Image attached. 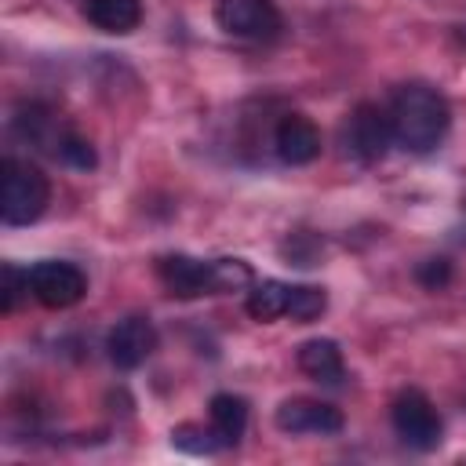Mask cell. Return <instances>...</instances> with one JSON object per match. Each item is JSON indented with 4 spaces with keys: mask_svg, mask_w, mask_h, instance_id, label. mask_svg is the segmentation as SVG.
<instances>
[{
    "mask_svg": "<svg viewBox=\"0 0 466 466\" xmlns=\"http://www.w3.org/2000/svg\"><path fill=\"white\" fill-rule=\"evenodd\" d=\"M51 182L47 175L18 157L0 160V218L7 226H29L47 211Z\"/></svg>",
    "mask_w": 466,
    "mask_h": 466,
    "instance_id": "obj_2",
    "label": "cell"
},
{
    "mask_svg": "<svg viewBox=\"0 0 466 466\" xmlns=\"http://www.w3.org/2000/svg\"><path fill=\"white\" fill-rule=\"evenodd\" d=\"M324 309H328L324 288H313V284H291L288 288V309H284V317H291L295 324H313V320H320Z\"/></svg>",
    "mask_w": 466,
    "mask_h": 466,
    "instance_id": "obj_15",
    "label": "cell"
},
{
    "mask_svg": "<svg viewBox=\"0 0 466 466\" xmlns=\"http://www.w3.org/2000/svg\"><path fill=\"white\" fill-rule=\"evenodd\" d=\"M255 284V273L244 258H215L211 262V291H244Z\"/></svg>",
    "mask_w": 466,
    "mask_h": 466,
    "instance_id": "obj_16",
    "label": "cell"
},
{
    "mask_svg": "<svg viewBox=\"0 0 466 466\" xmlns=\"http://www.w3.org/2000/svg\"><path fill=\"white\" fill-rule=\"evenodd\" d=\"M29 288H33V299L44 302L47 309H69L87 295V277L73 262L47 258L29 269Z\"/></svg>",
    "mask_w": 466,
    "mask_h": 466,
    "instance_id": "obj_5",
    "label": "cell"
},
{
    "mask_svg": "<svg viewBox=\"0 0 466 466\" xmlns=\"http://www.w3.org/2000/svg\"><path fill=\"white\" fill-rule=\"evenodd\" d=\"M390 127H393V142L400 149H408V153H433L444 142L448 127H451V106L430 84H404L393 95Z\"/></svg>",
    "mask_w": 466,
    "mask_h": 466,
    "instance_id": "obj_1",
    "label": "cell"
},
{
    "mask_svg": "<svg viewBox=\"0 0 466 466\" xmlns=\"http://www.w3.org/2000/svg\"><path fill=\"white\" fill-rule=\"evenodd\" d=\"M415 280L426 288V291H441L448 280H451V262L448 258H422L419 266H415Z\"/></svg>",
    "mask_w": 466,
    "mask_h": 466,
    "instance_id": "obj_21",
    "label": "cell"
},
{
    "mask_svg": "<svg viewBox=\"0 0 466 466\" xmlns=\"http://www.w3.org/2000/svg\"><path fill=\"white\" fill-rule=\"evenodd\" d=\"M84 15L102 33H131L142 22V0H87Z\"/></svg>",
    "mask_w": 466,
    "mask_h": 466,
    "instance_id": "obj_13",
    "label": "cell"
},
{
    "mask_svg": "<svg viewBox=\"0 0 466 466\" xmlns=\"http://www.w3.org/2000/svg\"><path fill=\"white\" fill-rule=\"evenodd\" d=\"M208 419H211L218 444L233 448V444H240V437L248 430V400L237 393H215L208 404Z\"/></svg>",
    "mask_w": 466,
    "mask_h": 466,
    "instance_id": "obj_12",
    "label": "cell"
},
{
    "mask_svg": "<svg viewBox=\"0 0 466 466\" xmlns=\"http://www.w3.org/2000/svg\"><path fill=\"white\" fill-rule=\"evenodd\" d=\"M390 422H393L397 437L415 451H433L441 444V433H444L441 415L422 390H400L393 408H390Z\"/></svg>",
    "mask_w": 466,
    "mask_h": 466,
    "instance_id": "obj_3",
    "label": "cell"
},
{
    "mask_svg": "<svg viewBox=\"0 0 466 466\" xmlns=\"http://www.w3.org/2000/svg\"><path fill=\"white\" fill-rule=\"evenodd\" d=\"M157 277L178 299L211 295V262H200L189 255H164L157 258Z\"/></svg>",
    "mask_w": 466,
    "mask_h": 466,
    "instance_id": "obj_10",
    "label": "cell"
},
{
    "mask_svg": "<svg viewBox=\"0 0 466 466\" xmlns=\"http://www.w3.org/2000/svg\"><path fill=\"white\" fill-rule=\"evenodd\" d=\"M55 157H62L69 167H76V171H91L95 164H98V157H95V146L87 142V138H80V135H73V131H66L62 138H58V149H55Z\"/></svg>",
    "mask_w": 466,
    "mask_h": 466,
    "instance_id": "obj_19",
    "label": "cell"
},
{
    "mask_svg": "<svg viewBox=\"0 0 466 466\" xmlns=\"http://www.w3.org/2000/svg\"><path fill=\"white\" fill-rule=\"evenodd\" d=\"M462 36H466V33H462Z\"/></svg>",
    "mask_w": 466,
    "mask_h": 466,
    "instance_id": "obj_23",
    "label": "cell"
},
{
    "mask_svg": "<svg viewBox=\"0 0 466 466\" xmlns=\"http://www.w3.org/2000/svg\"><path fill=\"white\" fill-rule=\"evenodd\" d=\"M295 266H317V255H320V240L309 237V233H295L284 248H280Z\"/></svg>",
    "mask_w": 466,
    "mask_h": 466,
    "instance_id": "obj_22",
    "label": "cell"
},
{
    "mask_svg": "<svg viewBox=\"0 0 466 466\" xmlns=\"http://www.w3.org/2000/svg\"><path fill=\"white\" fill-rule=\"evenodd\" d=\"M273 422L280 433H339L342 430V411L328 400H313V397H291L273 411Z\"/></svg>",
    "mask_w": 466,
    "mask_h": 466,
    "instance_id": "obj_7",
    "label": "cell"
},
{
    "mask_svg": "<svg viewBox=\"0 0 466 466\" xmlns=\"http://www.w3.org/2000/svg\"><path fill=\"white\" fill-rule=\"evenodd\" d=\"M215 25L240 40H269L280 33L273 0H215Z\"/></svg>",
    "mask_w": 466,
    "mask_h": 466,
    "instance_id": "obj_4",
    "label": "cell"
},
{
    "mask_svg": "<svg viewBox=\"0 0 466 466\" xmlns=\"http://www.w3.org/2000/svg\"><path fill=\"white\" fill-rule=\"evenodd\" d=\"M153 350H157V328L149 317H127L106 335V353L120 371L146 364V357Z\"/></svg>",
    "mask_w": 466,
    "mask_h": 466,
    "instance_id": "obj_8",
    "label": "cell"
},
{
    "mask_svg": "<svg viewBox=\"0 0 466 466\" xmlns=\"http://www.w3.org/2000/svg\"><path fill=\"white\" fill-rule=\"evenodd\" d=\"M15 131L25 138V142H47V131H51V113L36 102L29 106H18L15 113Z\"/></svg>",
    "mask_w": 466,
    "mask_h": 466,
    "instance_id": "obj_18",
    "label": "cell"
},
{
    "mask_svg": "<svg viewBox=\"0 0 466 466\" xmlns=\"http://www.w3.org/2000/svg\"><path fill=\"white\" fill-rule=\"evenodd\" d=\"M33 288H29V269H18V266H4V284H0V309L4 313H11L18 302H22V295H29Z\"/></svg>",
    "mask_w": 466,
    "mask_h": 466,
    "instance_id": "obj_20",
    "label": "cell"
},
{
    "mask_svg": "<svg viewBox=\"0 0 466 466\" xmlns=\"http://www.w3.org/2000/svg\"><path fill=\"white\" fill-rule=\"evenodd\" d=\"M244 309H248L251 320H262V324L284 317V309H288V284H280V280H258V284H251Z\"/></svg>",
    "mask_w": 466,
    "mask_h": 466,
    "instance_id": "obj_14",
    "label": "cell"
},
{
    "mask_svg": "<svg viewBox=\"0 0 466 466\" xmlns=\"http://www.w3.org/2000/svg\"><path fill=\"white\" fill-rule=\"evenodd\" d=\"M295 360H299L302 375H309L317 382H342V375H346L342 350L331 339H309V342H302L299 353H295Z\"/></svg>",
    "mask_w": 466,
    "mask_h": 466,
    "instance_id": "obj_11",
    "label": "cell"
},
{
    "mask_svg": "<svg viewBox=\"0 0 466 466\" xmlns=\"http://www.w3.org/2000/svg\"><path fill=\"white\" fill-rule=\"evenodd\" d=\"M171 444L178 448V451H189V455H211V451H218L222 444H218V437H215V430L208 426H197V422H182V426H175L171 430Z\"/></svg>",
    "mask_w": 466,
    "mask_h": 466,
    "instance_id": "obj_17",
    "label": "cell"
},
{
    "mask_svg": "<svg viewBox=\"0 0 466 466\" xmlns=\"http://www.w3.org/2000/svg\"><path fill=\"white\" fill-rule=\"evenodd\" d=\"M346 142L350 149L364 160V164H375L386 157L390 142H393V127H390V113H382L379 106L371 102H360L346 124Z\"/></svg>",
    "mask_w": 466,
    "mask_h": 466,
    "instance_id": "obj_6",
    "label": "cell"
},
{
    "mask_svg": "<svg viewBox=\"0 0 466 466\" xmlns=\"http://www.w3.org/2000/svg\"><path fill=\"white\" fill-rule=\"evenodd\" d=\"M273 146H277V157L284 164L302 167V164H313L320 157V131L309 116L288 113V116H280V124L273 131Z\"/></svg>",
    "mask_w": 466,
    "mask_h": 466,
    "instance_id": "obj_9",
    "label": "cell"
}]
</instances>
